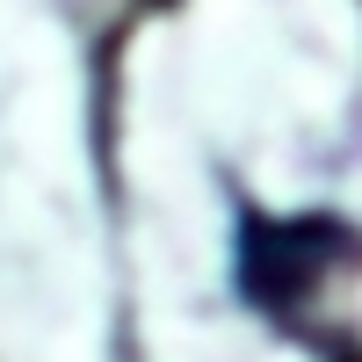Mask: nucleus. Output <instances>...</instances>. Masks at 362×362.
I'll return each mask as SVG.
<instances>
[{"label":"nucleus","mask_w":362,"mask_h":362,"mask_svg":"<svg viewBox=\"0 0 362 362\" xmlns=\"http://www.w3.org/2000/svg\"><path fill=\"white\" fill-rule=\"evenodd\" d=\"M348 261H355V232L334 218H297V225L247 218V232H239V290L261 312H297Z\"/></svg>","instance_id":"f257e3e1"}]
</instances>
